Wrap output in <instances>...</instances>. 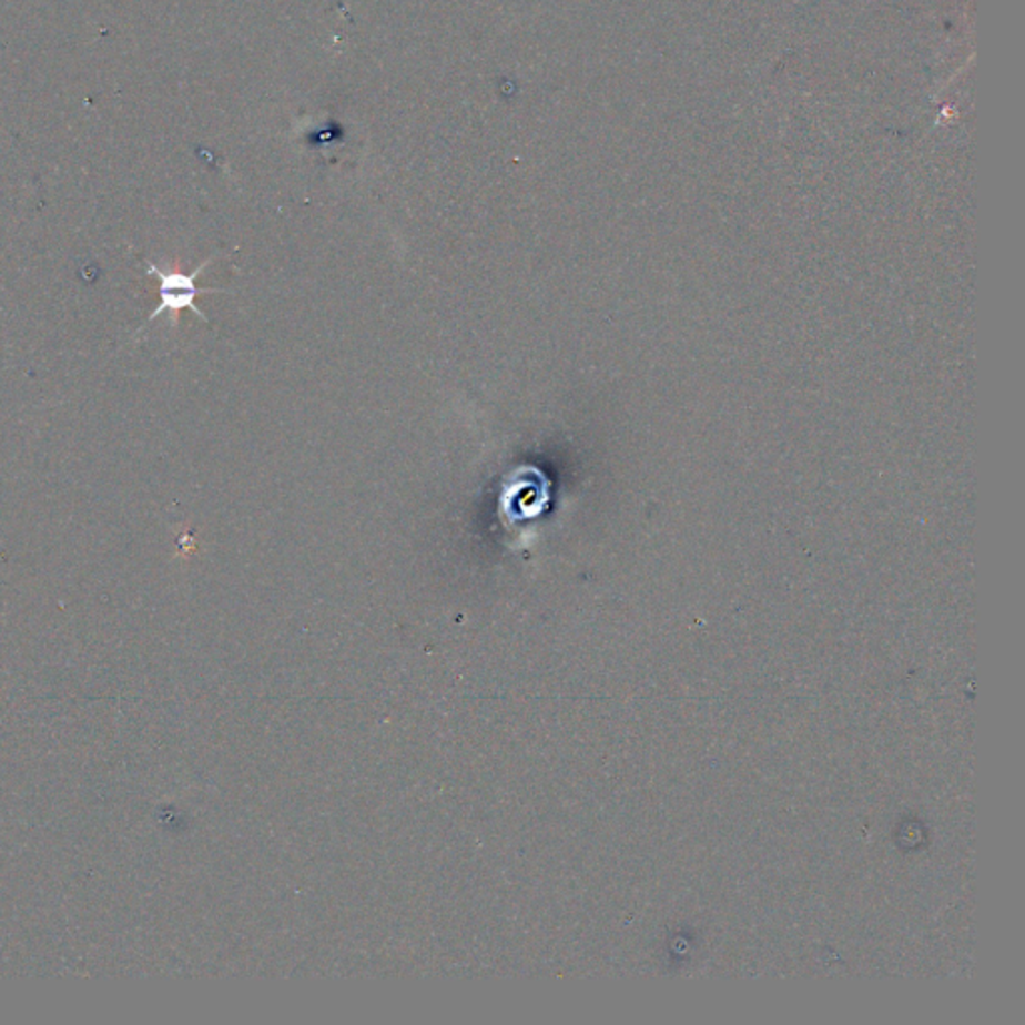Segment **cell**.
<instances>
[{"instance_id": "6da1fadb", "label": "cell", "mask_w": 1025, "mask_h": 1025, "mask_svg": "<svg viewBox=\"0 0 1025 1025\" xmlns=\"http://www.w3.org/2000/svg\"><path fill=\"white\" fill-rule=\"evenodd\" d=\"M213 256L206 258L205 263L201 267H196L193 273H176V271H163V268L156 267L151 261L144 263V271L146 275L156 278L159 281V295H161V303L156 305L153 313L146 318V323H153L154 318L161 317L163 313H171V323L176 325L179 323V313L181 311H193L196 317L201 321H209L205 317V313L201 308L196 307V297L199 295H205V293H225V288H206V287H196V278L199 275L205 271L209 265H211Z\"/></svg>"}]
</instances>
